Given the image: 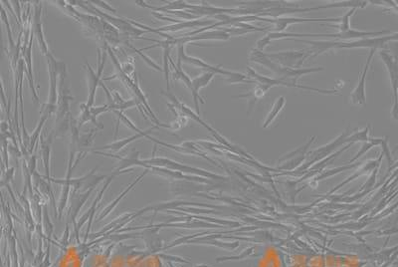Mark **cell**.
I'll return each instance as SVG.
<instances>
[{"label": "cell", "instance_id": "obj_19", "mask_svg": "<svg viewBox=\"0 0 398 267\" xmlns=\"http://www.w3.org/2000/svg\"><path fill=\"white\" fill-rule=\"evenodd\" d=\"M157 127H153V128H150L149 130H147V131H144L143 133H141V134H135V135H133V136H131V137H129V138H126V139H122V140H120V141H115L114 143H112V144H110V145H107V146H104V147H102V148H97L98 150H112L113 152H119V151H121L123 148H125L127 145H129L130 143H132V142H135V141H137V140H139V139H141V138H147L148 136H149V134L151 133V131L153 130V129H156Z\"/></svg>", "mask_w": 398, "mask_h": 267}, {"label": "cell", "instance_id": "obj_3", "mask_svg": "<svg viewBox=\"0 0 398 267\" xmlns=\"http://www.w3.org/2000/svg\"><path fill=\"white\" fill-rule=\"evenodd\" d=\"M68 73L63 74L59 77L61 88L60 93L58 97L57 107H56V122H55V130L54 135L55 138L65 137L68 132L70 131V118H71V111H70V104L73 100L71 95L70 89L66 84Z\"/></svg>", "mask_w": 398, "mask_h": 267}, {"label": "cell", "instance_id": "obj_24", "mask_svg": "<svg viewBox=\"0 0 398 267\" xmlns=\"http://www.w3.org/2000/svg\"><path fill=\"white\" fill-rule=\"evenodd\" d=\"M256 84H257L256 87L253 89V90L250 93L244 94V95H238V96H234V97L235 98H250V97H252L255 100L261 99L270 90V88H268L267 86L262 85V84H258V83H256Z\"/></svg>", "mask_w": 398, "mask_h": 267}, {"label": "cell", "instance_id": "obj_14", "mask_svg": "<svg viewBox=\"0 0 398 267\" xmlns=\"http://www.w3.org/2000/svg\"><path fill=\"white\" fill-rule=\"evenodd\" d=\"M214 76H215V74H213V73L204 72L201 75H199L198 77L191 80V86L189 88V90H190L192 98H193V102L195 105L197 115H199V113H200V109H199V102H201L202 104L205 103L203 98L199 96V91H200L202 88L208 86L210 84V82L213 80Z\"/></svg>", "mask_w": 398, "mask_h": 267}, {"label": "cell", "instance_id": "obj_1", "mask_svg": "<svg viewBox=\"0 0 398 267\" xmlns=\"http://www.w3.org/2000/svg\"><path fill=\"white\" fill-rule=\"evenodd\" d=\"M397 39V33L392 35H384L380 37L363 38L353 41H313L305 39H290L300 41L311 45L312 57L315 58L329 50L333 49H353V48H369V49H384L387 47V43L391 40Z\"/></svg>", "mask_w": 398, "mask_h": 267}, {"label": "cell", "instance_id": "obj_21", "mask_svg": "<svg viewBox=\"0 0 398 267\" xmlns=\"http://www.w3.org/2000/svg\"><path fill=\"white\" fill-rule=\"evenodd\" d=\"M52 142H53V132L51 134H49V136L47 138L40 136L41 154H42V158L44 160V164H45L47 173H49V160H50V152H51Z\"/></svg>", "mask_w": 398, "mask_h": 267}, {"label": "cell", "instance_id": "obj_2", "mask_svg": "<svg viewBox=\"0 0 398 267\" xmlns=\"http://www.w3.org/2000/svg\"><path fill=\"white\" fill-rule=\"evenodd\" d=\"M249 61L255 62L259 65H262L266 67L267 69L271 70L276 76H278V79L292 82V83H298V79L301 76L310 74V73H316L320 71H324L323 67H315V68H298V69H293V68H288L281 66L277 63H275L273 60H271L265 52L258 51L257 49H252L250 54H249Z\"/></svg>", "mask_w": 398, "mask_h": 267}, {"label": "cell", "instance_id": "obj_11", "mask_svg": "<svg viewBox=\"0 0 398 267\" xmlns=\"http://www.w3.org/2000/svg\"><path fill=\"white\" fill-rule=\"evenodd\" d=\"M379 56L384 63L386 70L389 74L392 90H393V108L391 114L395 120L398 119L397 117V81H398V68H397V60L394 56L390 55L385 51H380Z\"/></svg>", "mask_w": 398, "mask_h": 267}, {"label": "cell", "instance_id": "obj_15", "mask_svg": "<svg viewBox=\"0 0 398 267\" xmlns=\"http://www.w3.org/2000/svg\"><path fill=\"white\" fill-rule=\"evenodd\" d=\"M56 107L57 106H52L48 103L46 104H42L41 105V111H40V120L39 123L36 127V129L34 130V132L32 133V135L30 136V141H29V153H32L36 144L38 143V141L40 140V136L43 130V127L45 125V123L47 122V120L49 119V117L52 114H55L56 112Z\"/></svg>", "mask_w": 398, "mask_h": 267}, {"label": "cell", "instance_id": "obj_13", "mask_svg": "<svg viewBox=\"0 0 398 267\" xmlns=\"http://www.w3.org/2000/svg\"><path fill=\"white\" fill-rule=\"evenodd\" d=\"M34 11L32 16V34L34 38L37 39L40 50L44 56H46L50 51L45 40V34L43 31L42 24V3L40 1H34Z\"/></svg>", "mask_w": 398, "mask_h": 267}, {"label": "cell", "instance_id": "obj_25", "mask_svg": "<svg viewBox=\"0 0 398 267\" xmlns=\"http://www.w3.org/2000/svg\"><path fill=\"white\" fill-rule=\"evenodd\" d=\"M100 130H102V129L96 127L94 129H91L89 131V133H87V134H85L83 136H80L79 137V142H78V148H80V149L89 148L93 144V141H94L98 131H100Z\"/></svg>", "mask_w": 398, "mask_h": 267}, {"label": "cell", "instance_id": "obj_26", "mask_svg": "<svg viewBox=\"0 0 398 267\" xmlns=\"http://www.w3.org/2000/svg\"><path fill=\"white\" fill-rule=\"evenodd\" d=\"M125 44H127L132 50H134L136 53H138L141 57H142V59L149 66V67H151L152 69H154V70H156V71H159V72H162V69L160 68V66L159 65H157L156 63H154L149 56H147V55H145V54H143L142 53V51H140V49H137V48H135L134 46H132L128 41L125 43Z\"/></svg>", "mask_w": 398, "mask_h": 267}, {"label": "cell", "instance_id": "obj_22", "mask_svg": "<svg viewBox=\"0 0 398 267\" xmlns=\"http://www.w3.org/2000/svg\"><path fill=\"white\" fill-rule=\"evenodd\" d=\"M80 108H81V115H80V118L78 120V128H79V130L82 128V126L84 124H86L88 122H92L97 128H101V129L104 128L103 124L100 125V123H96L94 121V119H93V117L91 115V112H90V107H88L86 105V103L81 104Z\"/></svg>", "mask_w": 398, "mask_h": 267}, {"label": "cell", "instance_id": "obj_10", "mask_svg": "<svg viewBox=\"0 0 398 267\" xmlns=\"http://www.w3.org/2000/svg\"><path fill=\"white\" fill-rule=\"evenodd\" d=\"M107 50L103 49V53H102V57H101V52H100V49L98 48V71L95 72L93 70V68L91 67V65L86 62V69L88 71V77H89V94H88V100L86 105L88 107H93L94 102H95V97H96V92H97V89L100 86V82L102 81V74L105 68V64H106V60H107Z\"/></svg>", "mask_w": 398, "mask_h": 267}, {"label": "cell", "instance_id": "obj_9", "mask_svg": "<svg viewBox=\"0 0 398 267\" xmlns=\"http://www.w3.org/2000/svg\"><path fill=\"white\" fill-rule=\"evenodd\" d=\"M266 54L275 63L293 69L302 68V65L304 64L305 60L312 57V52L310 48L304 50L282 51V52L266 53Z\"/></svg>", "mask_w": 398, "mask_h": 267}, {"label": "cell", "instance_id": "obj_4", "mask_svg": "<svg viewBox=\"0 0 398 267\" xmlns=\"http://www.w3.org/2000/svg\"><path fill=\"white\" fill-rule=\"evenodd\" d=\"M67 2L72 6H80V7H82L83 9H85L86 12H88V14L95 15V16H98L100 18L104 19L105 21H107L108 23L113 25L116 29H118L119 32L124 34L127 38L133 37V38L137 39L141 35H144V34L148 33L147 31L142 30V29L137 28L134 25H132L128 21L127 18L126 19L125 18H119V17H116V16H112V15H110V14L104 12V11H101L99 8H97L94 5H92L90 3V1H76V0L72 1V0H70V1H67Z\"/></svg>", "mask_w": 398, "mask_h": 267}, {"label": "cell", "instance_id": "obj_23", "mask_svg": "<svg viewBox=\"0 0 398 267\" xmlns=\"http://www.w3.org/2000/svg\"><path fill=\"white\" fill-rule=\"evenodd\" d=\"M356 10H357L356 8H350L344 16L341 17V19L339 21L340 23L338 25H330V26L336 27L339 30V32L349 31L351 29V27H350V18L356 12Z\"/></svg>", "mask_w": 398, "mask_h": 267}, {"label": "cell", "instance_id": "obj_27", "mask_svg": "<svg viewBox=\"0 0 398 267\" xmlns=\"http://www.w3.org/2000/svg\"><path fill=\"white\" fill-rule=\"evenodd\" d=\"M90 112H91V115H92L94 121L96 123H98V121H97L98 116L101 115V114H104V113H107V112H110V109H109L108 105H104V106H101V107H91Z\"/></svg>", "mask_w": 398, "mask_h": 267}, {"label": "cell", "instance_id": "obj_29", "mask_svg": "<svg viewBox=\"0 0 398 267\" xmlns=\"http://www.w3.org/2000/svg\"><path fill=\"white\" fill-rule=\"evenodd\" d=\"M271 43V40L269 39V37L267 35H265L264 37L260 38L257 42H256V48L258 51H262L264 52V49Z\"/></svg>", "mask_w": 398, "mask_h": 267}, {"label": "cell", "instance_id": "obj_17", "mask_svg": "<svg viewBox=\"0 0 398 267\" xmlns=\"http://www.w3.org/2000/svg\"><path fill=\"white\" fill-rule=\"evenodd\" d=\"M216 23V20H211V19H207V20H182L178 23H174L171 25H166V26H162L159 28H154L155 31L157 32H161V33H166V32H177L179 30H183V29H193V28H197V27H208L211 26L213 24Z\"/></svg>", "mask_w": 398, "mask_h": 267}, {"label": "cell", "instance_id": "obj_5", "mask_svg": "<svg viewBox=\"0 0 398 267\" xmlns=\"http://www.w3.org/2000/svg\"><path fill=\"white\" fill-rule=\"evenodd\" d=\"M184 47L185 45H179L177 46V67L181 68V64L182 63H187V64H191L193 66H196L200 69L205 70V72H210L213 74H220L223 76H227L228 78L226 79V81L228 83H255L253 80H251L248 76L238 73V72H233V71H228L225 70L223 68H221V66H213L210 65L206 62H204L203 60L193 57V56H189L185 53L184 51ZM256 84V83H255Z\"/></svg>", "mask_w": 398, "mask_h": 267}, {"label": "cell", "instance_id": "obj_28", "mask_svg": "<svg viewBox=\"0 0 398 267\" xmlns=\"http://www.w3.org/2000/svg\"><path fill=\"white\" fill-rule=\"evenodd\" d=\"M90 3L92 4V5H94L95 7H102V8H104L105 10H107V11H109V12H112V13H116L117 12V9L116 8H114V7H112L110 4H108V3H106L105 1H101V0H92V1H90Z\"/></svg>", "mask_w": 398, "mask_h": 267}, {"label": "cell", "instance_id": "obj_20", "mask_svg": "<svg viewBox=\"0 0 398 267\" xmlns=\"http://www.w3.org/2000/svg\"><path fill=\"white\" fill-rule=\"evenodd\" d=\"M285 105H286V98L284 96L279 97L275 101V103L273 104V106L271 108V111L269 112V114L267 115V117H266V119H265V121L263 123V126H262L263 129L268 128L275 121V119L279 116L281 111L284 109Z\"/></svg>", "mask_w": 398, "mask_h": 267}, {"label": "cell", "instance_id": "obj_8", "mask_svg": "<svg viewBox=\"0 0 398 267\" xmlns=\"http://www.w3.org/2000/svg\"><path fill=\"white\" fill-rule=\"evenodd\" d=\"M48 72H49V96L48 104L57 106L59 91H58V80L59 77L67 73V66L63 61H58L51 52L46 55Z\"/></svg>", "mask_w": 398, "mask_h": 267}, {"label": "cell", "instance_id": "obj_18", "mask_svg": "<svg viewBox=\"0 0 398 267\" xmlns=\"http://www.w3.org/2000/svg\"><path fill=\"white\" fill-rule=\"evenodd\" d=\"M351 132H352V130H351L350 128L347 129L345 132H343V134H341L339 137H337L333 142H331V143H329L328 145H326V146H324V147L318 149L317 151H315V152L312 154V157H313L315 160L321 159V158H323V157L328 156V155L331 154L332 152L336 151V150H337L338 148H340L341 146H343V145H345V144H348L347 139H348V137L349 135L352 134Z\"/></svg>", "mask_w": 398, "mask_h": 267}, {"label": "cell", "instance_id": "obj_16", "mask_svg": "<svg viewBox=\"0 0 398 267\" xmlns=\"http://www.w3.org/2000/svg\"><path fill=\"white\" fill-rule=\"evenodd\" d=\"M33 39L34 36L31 32L30 35V40H29V44L27 46L26 49L21 51V56L23 57L22 59L24 60L25 63V73L27 75V79H28V83H29V87L32 91L33 94V99L35 102H39V96L36 92V88H35V83H34V76H33V63H32V45H33Z\"/></svg>", "mask_w": 398, "mask_h": 267}, {"label": "cell", "instance_id": "obj_30", "mask_svg": "<svg viewBox=\"0 0 398 267\" xmlns=\"http://www.w3.org/2000/svg\"><path fill=\"white\" fill-rule=\"evenodd\" d=\"M11 3H13L12 5L15 7V12H16V14H17V21H18V23H20V21L22 20L21 19V11H20V2L19 1H12Z\"/></svg>", "mask_w": 398, "mask_h": 267}, {"label": "cell", "instance_id": "obj_31", "mask_svg": "<svg viewBox=\"0 0 398 267\" xmlns=\"http://www.w3.org/2000/svg\"><path fill=\"white\" fill-rule=\"evenodd\" d=\"M0 112H1V107H0Z\"/></svg>", "mask_w": 398, "mask_h": 267}, {"label": "cell", "instance_id": "obj_12", "mask_svg": "<svg viewBox=\"0 0 398 267\" xmlns=\"http://www.w3.org/2000/svg\"><path fill=\"white\" fill-rule=\"evenodd\" d=\"M376 50L375 49H370L369 50V54L366 60V63L364 65L363 71L360 72L359 75V80L357 82L356 87L353 89V91L351 92V94L349 95V100L350 103L353 105H365L366 104V96H365V79H366V75L367 72L369 70L370 64L372 62L373 59V55L374 52Z\"/></svg>", "mask_w": 398, "mask_h": 267}, {"label": "cell", "instance_id": "obj_6", "mask_svg": "<svg viewBox=\"0 0 398 267\" xmlns=\"http://www.w3.org/2000/svg\"><path fill=\"white\" fill-rule=\"evenodd\" d=\"M161 95L165 96L170 101V103H167L166 105L169 108V110L172 111V113L176 117H185L187 119H191V120L197 122L198 124H200L202 127H204L210 134H212L213 138L215 140H217L220 144H222L226 147H232L223 136H221L215 129H213L208 124H206L200 117H199V115L194 113L189 107H187L185 104L180 102L170 91L165 92V91L161 90Z\"/></svg>", "mask_w": 398, "mask_h": 267}, {"label": "cell", "instance_id": "obj_7", "mask_svg": "<svg viewBox=\"0 0 398 267\" xmlns=\"http://www.w3.org/2000/svg\"><path fill=\"white\" fill-rule=\"evenodd\" d=\"M247 76L253 80L255 83L258 84H262L267 86L268 88H273L276 86H283V87H291V88H298V89H302V90H308V91H313V92H317L323 95H340L338 92V90L336 89H331V90H327V89H322V88H316V87H310V86H306V85H300L298 83H292V82H288V81H284L278 78H271L268 76H263L258 74L255 70H253L251 67H247Z\"/></svg>", "mask_w": 398, "mask_h": 267}]
</instances>
